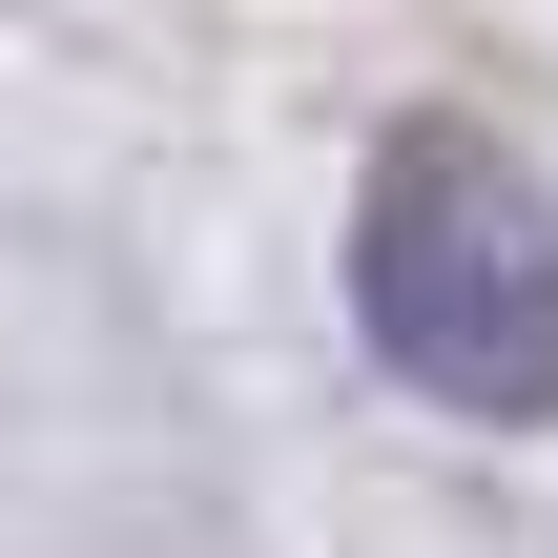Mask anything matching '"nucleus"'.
<instances>
[{"label":"nucleus","instance_id":"obj_1","mask_svg":"<svg viewBox=\"0 0 558 558\" xmlns=\"http://www.w3.org/2000/svg\"><path fill=\"white\" fill-rule=\"evenodd\" d=\"M352 311H373V352H393L435 414H558V207L497 145L414 124V145L373 166V207H352Z\"/></svg>","mask_w":558,"mask_h":558}]
</instances>
